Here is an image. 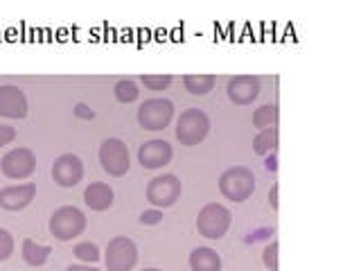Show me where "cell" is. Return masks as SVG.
<instances>
[{"mask_svg":"<svg viewBox=\"0 0 361 271\" xmlns=\"http://www.w3.org/2000/svg\"><path fill=\"white\" fill-rule=\"evenodd\" d=\"M219 192L233 203H242L246 199H251L255 192L253 169H248L244 165H235V167L224 169L219 176Z\"/></svg>","mask_w":361,"mask_h":271,"instance_id":"cell-1","label":"cell"},{"mask_svg":"<svg viewBox=\"0 0 361 271\" xmlns=\"http://www.w3.org/2000/svg\"><path fill=\"white\" fill-rule=\"evenodd\" d=\"M176 140L185 147H195L210 133V118L203 109H185L176 120Z\"/></svg>","mask_w":361,"mask_h":271,"instance_id":"cell-2","label":"cell"},{"mask_svg":"<svg viewBox=\"0 0 361 271\" xmlns=\"http://www.w3.org/2000/svg\"><path fill=\"white\" fill-rule=\"evenodd\" d=\"M48 229L59 242H71L86 231V215L77 206H61L52 212Z\"/></svg>","mask_w":361,"mask_h":271,"instance_id":"cell-3","label":"cell"},{"mask_svg":"<svg viewBox=\"0 0 361 271\" xmlns=\"http://www.w3.org/2000/svg\"><path fill=\"white\" fill-rule=\"evenodd\" d=\"M233 224V212L224 206V203H206L199 210L197 217V231L206 240H221L228 233Z\"/></svg>","mask_w":361,"mask_h":271,"instance_id":"cell-4","label":"cell"},{"mask_svg":"<svg viewBox=\"0 0 361 271\" xmlns=\"http://www.w3.org/2000/svg\"><path fill=\"white\" fill-rule=\"evenodd\" d=\"M174 120V102L167 97H149L138 109V124L145 131H163Z\"/></svg>","mask_w":361,"mask_h":271,"instance_id":"cell-5","label":"cell"},{"mask_svg":"<svg viewBox=\"0 0 361 271\" xmlns=\"http://www.w3.org/2000/svg\"><path fill=\"white\" fill-rule=\"evenodd\" d=\"M106 271H133L138 265V246L127 235H118L106 244Z\"/></svg>","mask_w":361,"mask_h":271,"instance_id":"cell-6","label":"cell"},{"mask_svg":"<svg viewBox=\"0 0 361 271\" xmlns=\"http://www.w3.org/2000/svg\"><path fill=\"white\" fill-rule=\"evenodd\" d=\"M180 192H183V186L176 174H161L154 176L149 183H147V201L152 203L154 208H172L174 203L180 199Z\"/></svg>","mask_w":361,"mask_h":271,"instance_id":"cell-7","label":"cell"},{"mask_svg":"<svg viewBox=\"0 0 361 271\" xmlns=\"http://www.w3.org/2000/svg\"><path fill=\"white\" fill-rule=\"evenodd\" d=\"M99 163L109 176H124L131 167L127 143L120 138H106L99 145Z\"/></svg>","mask_w":361,"mask_h":271,"instance_id":"cell-8","label":"cell"},{"mask_svg":"<svg viewBox=\"0 0 361 271\" xmlns=\"http://www.w3.org/2000/svg\"><path fill=\"white\" fill-rule=\"evenodd\" d=\"M0 169L11 181H25L37 172V154L30 147H14L3 156Z\"/></svg>","mask_w":361,"mask_h":271,"instance_id":"cell-9","label":"cell"},{"mask_svg":"<svg viewBox=\"0 0 361 271\" xmlns=\"http://www.w3.org/2000/svg\"><path fill=\"white\" fill-rule=\"evenodd\" d=\"M52 179L61 188H75L84 179V163L77 154H61L52 163Z\"/></svg>","mask_w":361,"mask_h":271,"instance_id":"cell-10","label":"cell"},{"mask_svg":"<svg viewBox=\"0 0 361 271\" xmlns=\"http://www.w3.org/2000/svg\"><path fill=\"white\" fill-rule=\"evenodd\" d=\"M259 90H262V84L259 79L253 75H237L231 77L228 84H226V95L237 107H246V104H253L257 100Z\"/></svg>","mask_w":361,"mask_h":271,"instance_id":"cell-11","label":"cell"},{"mask_svg":"<svg viewBox=\"0 0 361 271\" xmlns=\"http://www.w3.org/2000/svg\"><path fill=\"white\" fill-rule=\"evenodd\" d=\"M172 156H174L172 145L161 138H152L138 147V163L145 169H161L172 163Z\"/></svg>","mask_w":361,"mask_h":271,"instance_id":"cell-12","label":"cell"},{"mask_svg":"<svg viewBox=\"0 0 361 271\" xmlns=\"http://www.w3.org/2000/svg\"><path fill=\"white\" fill-rule=\"evenodd\" d=\"M27 95L16 84L0 86V118L7 120H23L27 116Z\"/></svg>","mask_w":361,"mask_h":271,"instance_id":"cell-13","label":"cell"},{"mask_svg":"<svg viewBox=\"0 0 361 271\" xmlns=\"http://www.w3.org/2000/svg\"><path fill=\"white\" fill-rule=\"evenodd\" d=\"M37 197V183H18V186H7L0 190V208L9 212H18L23 208H27L30 203Z\"/></svg>","mask_w":361,"mask_h":271,"instance_id":"cell-14","label":"cell"},{"mask_svg":"<svg viewBox=\"0 0 361 271\" xmlns=\"http://www.w3.org/2000/svg\"><path fill=\"white\" fill-rule=\"evenodd\" d=\"M84 201L90 210L95 212H104L113 206V201H116V192L109 183H102V181H95V183H90L86 190H84Z\"/></svg>","mask_w":361,"mask_h":271,"instance_id":"cell-15","label":"cell"},{"mask_svg":"<svg viewBox=\"0 0 361 271\" xmlns=\"http://www.w3.org/2000/svg\"><path fill=\"white\" fill-rule=\"evenodd\" d=\"M192 271H221V255L210 246H197L190 253Z\"/></svg>","mask_w":361,"mask_h":271,"instance_id":"cell-16","label":"cell"},{"mask_svg":"<svg viewBox=\"0 0 361 271\" xmlns=\"http://www.w3.org/2000/svg\"><path fill=\"white\" fill-rule=\"evenodd\" d=\"M20 255L30 267H43L50 260L52 248L48 244L34 242L32 237H25V240H23V246H20Z\"/></svg>","mask_w":361,"mask_h":271,"instance_id":"cell-17","label":"cell"},{"mask_svg":"<svg viewBox=\"0 0 361 271\" xmlns=\"http://www.w3.org/2000/svg\"><path fill=\"white\" fill-rule=\"evenodd\" d=\"M183 86L190 95H208L210 90H214L217 86V77L214 75H206V73H195V75H185L183 77Z\"/></svg>","mask_w":361,"mask_h":271,"instance_id":"cell-18","label":"cell"},{"mask_svg":"<svg viewBox=\"0 0 361 271\" xmlns=\"http://www.w3.org/2000/svg\"><path fill=\"white\" fill-rule=\"evenodd\" d=\"M280 145V133H278V127L274 129H262L257 131V136L253 138V152L257 156H269L278 150Z\"/></svg>","mask_w":361,"mask_h":271,"instance_id":"cell-19","label":"cell"},{"mask_svg":"<svg viewBox=\"0 0 361 271\" xmlns=\"http://www.w3.org/2000/svg\"><path fill=\"white\" fill-rule=\"evenodd\" d=\"M278 120H280V109H278V104H274V102L262 104L259 109H255V113H253V127L257 131L278 127Z\"/></svg>","mask_w":361,"mask_h":271,"instance_id":"cell-20","label":"cell"},{"mask_svg":"<svg viewBox=\"0 0 361 271\" xmlns=\"http://www.w3.org/2000/svg\"><path fill=\"white\" fill-rule=\"evenodd\" d=\"M113 95H116L120 104H133V102L140 97V88L133 79H120L116 88H113Z\"/></svg>","mask_w":361,"mask_h":271,"instance_id":"cell-21","label":"cell"},{"mask_svg":"<svg viewBox=\"0 0 361 271\" xmlns=\"http://www.w3.org/2000/svg\"><path fill=\"white\" fill-rule=\"evenodd\" d=\"M73 253H75L77 260H82L84 265H95V263H99V258H102L99 246L95 242H79V244H75Z\"/></svg>","mask_w":361,"mask_h":271,"instance_id":"cell-22","label":"cell"},{"mask_svg":"<svg viewBox=\"0 0 361 271\" xmlns=\"http://www.w3.org/2000/svg\"><path fill=\"white\" fill-rule=\"evenodd\" d=\"M140 82L145 84V88H149V90H165V88H169L172 86V82H174V77L172 75H142L140 77Z\"/></svg>","mask_w":361,"mask_h":271,"instance_id":"cell-23","label":"cell"},{"mask_svg":"<svg viewBox=\"0 0 361 271\" xmlns=\"http://www.w3.org/2000/svg\"><path fill=\"white\" fill-rule=\"evenodd\" d=\"M278 251H280V244H278V240H274V242H269L267 246H264V251H262V263H264V267L269 269V271H278Z\"/></svg>","mask_w":361,"mask_h":271,"instance_id":"cell-24","label":"cell"},{"mask_svg":"<svg viewBox=\"0 0 361 271\" xmlns=\"http://www.w3.org/2000/svg\"><path fill=\"white\" fill-rule=\"evenodd\" d=\"M14 248H16V242H14V237H11V233L7 229H0V263L9 260L11 253H14Z\"/></svg>","mask_w":361,"mask_h":271,"instance_id":"cell-25","label":"cell"},{"mask_svg":"<svg viewBox=\"0 0 361 271\" xmlns=\"http://www.w3.org/2000/svg\"><path fill=\"white\" fill-rule=\"evenodd\" d=\"M161 222H163V210H161V208L142 210V215H140V224H142V226H158Z\"/></svg>","mask_w":361,"mask_h":271,"instance_id":"cell-26","label":"cell"},{"mask_svg":"<svg viewBox=\"0 0 361 271\" xmlns=\"http://www.w3.org/2000/svg\"><path fill=\"white\" fill-rule=\"evenodd\" d=\"M73 113H75V118L77 120H95V111L90 109L86 102H77L75 104V109H73Z\"/></svg>","mask_w":361,"mask_h":271,"instance_id":"cell-27","label":"cell"},{"mask_svg":"<svg viewBox=\"0 0 361 271\" xmlns=\"http://www.w3.org/2000/svg\"><path fill=\"white\" fill-rule=\"evenodd\" d=\"M16 140V129L9 127V124H0V150Z\"/></svg>","mask_w":361,"mask_h":271,"instance_id":"cell-28","label":"cell"},{"mask_svg":"<svg viewBox=\"0 0 361 271\" xmlns=\"http://www.w3.org/2000/svg\"><path fill=\"white\" fill-rule=\"evenodd\" d=\"M264 167L269 169V172H276V169H278V156H276V152L264 156Z\"/></svg>","mask_w":361,"mask_h":271,"instance_id":"cell-29","label":"cell"},{"mask_svg":"<svg viewBox=\"0 0 361 271\" xmlns=\"http://www.w3.org/2000/svg\"><path fill=\"white\" fill-rule=\"evenodd\" d=\"M278 192H280V186H278V183H276L274 188H271V192H269V203H271V208H274V210L280 208V203H278Z\"/></svg>","mask_w":361,"mask_h":271,"instance_id":"cell-30","label":"cell"},{"mask_svg":"<svg viewBox=\"0 0 361 271\" xmlns=\"http://www.w3.org/2000/svg\"><path fill=\"white\" fill-rule=\"evenodd\" d=\"M66 271H99V269L90 265H71V267H66Z\"/></svg>","mask_w":361,"mask_h":271,"instance_id":"cell-31","label":"cell"},{"mask_svg":"<svg viewBox=\"0 0 361 271\" xmlns=\"http://www.w3.org/2000/svg\"><path fill=\"white\" fill-rule=\"evenodd\" d=\"M142 271H163V269H156V267H149V269H142Z\"/></svg>","mask_w":361,"mask_h":271,"instance_id":"cell-32","label":"cell"}]
</instances>
